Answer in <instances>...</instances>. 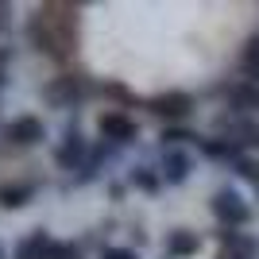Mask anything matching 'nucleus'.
I'll return each mask as SVG.
<instances>
[{"label":"nucleus","instance_id":"nucleus-14","mask_svg":"<svg viewBox=\"0 0 259 259\" xmlns=\"http://www.w3.org/2000/svg\"><path fill=\"white\" fill-rule=\"evenodd\" d=\"M51 240H54V236H47L43 228H35V232H27V236L12 248V259H43L47 248H51Z\"/></svg>","mask_w":259,"mask_h":259},{"label":"nucleus","instance_id":"nucleus-16","mask_svg":"<svg viewBox=\"0 0 259 259\" xmlns=\"http://www.w3.org/2000/svg\"><path fill=\"white\" fill-rule=\"evenodd\" d=\"M128 182L136 186V190H143V194H159L162 190V174L155 170V166H147V162H140V166L128 170Z\"/></svg>","mask_w":259,"mask_h":259},{"label":"nucleus","instance_id":"nucleus-2","mask_svg":"<svg viewBox=\"0 0 259 259\" xmlns=\"http://www.w3.org/2000/svg\"><path fill=\"white\" fill-rule=\"evenodd\" d=\"M85 97H89V77H81V74H58L43 85V101L51 108H62V112L77 108Z\"/></svg>","mask_w":259,"mask_h":259},{"label":"nucleus","instance_id":"nucleus-19","mask_svg":"<svg viewBox=\"0 0 259 259\" xmlns=\"http://www.w3.org/2000/svg\"><path fill=\"white\" fill-rule=\"evenodd\" d=\"M43 259H77V248L74 244H62V240H51V248H47Z\"/></svg>","mask_w":259,"mask_h":259},{"label":"nucleus","instance_id":"nucleus-17","mask_svg":"<svg viewBox=\"0 0 259 259\" xmlns=\"http://www.w3.org/2000/svg\"><path fill=\"white\" fill-rule=\"evenodd\" d=\"M159 140H162V147H182V143H201L205 136H197V132H190V128H174V124H166V128L159 132Z\"/></svg>","mask_w":259,"mask_h":259},{"label":"nucleus","instance_id":"nucleus-12","mask_svg":"<svg viewBox=\"0 0 259 259\" xmlns=\"http://www.w3.org/2000/svg\"><path fill=\"white\" fill-rule=\"evenodd\" d=\"M197 147H201V155L213 159V162H232V166H236V162L244 159V151H240L236 143H228L225 136H209V140H201Z\"/></svg>","mask_w":259,"mask_h":259},{"label":"nucleus","instance_id":"nucleus-23","mask_svg":"<svg viewBox=\"0 0 259 259\" xmlns=\"http://www.w3.org/2000/svg\"><path fill=\"white\" fill-rule=\"evenodd\" d=\"M8 12H12L8 4H0V31H4V27H8Z\"/></svg>","mask_w":259,"mask_h":259},{"label":"nucleus","instance_id":"nucleus-13","mask_svg":"<svg viewBox=\"0 0 259 259\" xmlns=\"http://www.w3.org/2000/svg\"><path fill=\"white\" fill-rule=\"evenodd\" d=\"M39 194V182H4L0 186V209H23Z\"/></svg>","mask_w":259,"mask_h":259},{"label":"nucleus","instance_id":"nucleus-22","mask_svg":"<svg viewBox=\"0 0 259 259\" xmlns=\"http://www.w3.org/2000/svg\"><path fill=\"white\" fill-rule=\"evenodd\" d=\"M101 259H140V255H136L132 248H105V251H101Z\"/></svg>","mask_w":259,"mask_h":259},{"label":"nucleus","instance_id":"nucleus-7","mask_svg":"<svg viewBox=\"0 0 259 259\" xmlns=\"http://www.w3.org/2000/svg\"><path fill=\"white\" fill-rule=\"evenodd\" d=\"M97 132H101V140H108L112 147H120V143H132L136 136H140L136 120H132L128 112H120V108H112V112H101Z\"/></svg>","mask_w":259,"mask_h":259},{"label":"nucleus","instance_id":"nucleus-4","mask_svg":"<svg viewBox=\"0 0 259 259\" xmlns=\"http://www.w3.org/2000/svg\"><path fill=\"white\" fill-rule=\"evenodd\" d=\"M54 162H58L62 170H81V166L89 162V140L81 136L77 124H66L62 143L54 147Z\"/></svg>","mask_w":259,"mask_h":259},{"label":"nucleus","instance_id":"nucleus-9","mask_svg":"<svg viewBox=\"0 0 259 259\" xmlns=\"http://www.w3.org/2000/svg\"><path fill=\"white\" fill-rule=\"evenodd\" d=\"M225 97H228L232 116H255V112H259V85H255V81H248V77L225 85Z\"/></svg>","mask_w":259,"mask_h":259},{"label":"nucleus","instance_id":"nucleus-15","mask_svg":"<svg viewBox=\"0 0 259 259\" xmlns=\"http://www.w3.org/2000/svg\"><path fill=\"white\" fill-rule=\"evenodd\" d=\"M221 244H225V251L244 255V259H255L259 255V240L244 236V232H236V228H221Z\"/></svg>","mask_w":259,"mask_h":259},{"label":"nucleus","instance_id":"nucleus-25","mask_svg":"<svg viewBox=\"0 0 259 259\" xmlns=\"http://www.w3.org/2000/svg\"><path fill=\"white\" fill-rule=\"evenodd\" d=\"M0 259H4V248H0Z\"/></svg>","mask_w":259,"mask_h":259},{"label":"nucleus","instance_id":"nucleus-11","mask_svg":"<svg viewBox=\"0 0 259 259\" xmlns=\"http://www.w3.org/2000/svg\"><path fill=\"white\" fill-rule=\"evenodd\" d=\"M201 251V236L190 232V228H174L166 232V259H190Z\"/></svg>","mask_w":259,"mask_h":259},{"label":"nucleus","instance_id":"nucleus-6","mask_svg":"<svg viewBox=\"0 0 259 259\" xmlns=\"http://www.w3.org/2000/svg\"><path fill=\"white\" fill-rule=\"evenodd\" d=\"M217 136H225L228 143L244 147H259V120L255 116H221L217 120Z\"/></svg>","mask_w":259,"mask_h":259},{"label":"nucleus","instance_id":"nucleus-8","mask_svg":"<svg viewBox=\"0 0 259 259\" xmlns=\"http://www.w3.org/2000/svg\"><path fill=\"white\" fill-rule=\"evenodd\" d=\"M4 140L16 143V147H35V143H43L47 140V128H43V120L39 116H16L4 124Z\"/></svg>","mask_w":259,"mask_h":259},{"label":"nucleus","instance_id":"nucleus-10","mask_svg":"<svg viewBox=\"0 0 259 259\" xmlns=\"http://www.w3.org/2000/svg\"><path fill=\"white\" fill-rule=\"evenodd\" d=\"M190 170H194L190 151H182V147H162L159 174H162V182H166V186H182L186 178H190Z\"/></svg>","mask_w":259,"mask_h":259},{"label":"nucleus","instance_id":"nucleus-21","mask_svg":"<svg viewBox=\"0 0 259 259\" xmlns=\"http://www.w3.org/2000/svg\"><path fill=\"white\" fill-rule=\"evenodd\" d=\"M236 170L244 174L248 182H255V186H259V162H255V159H240V162H236Z\"/></svg>","mask_w":259,"mask_h":259},{"label":"nucleus","instance_id":"nucleus-20","mask_svg":"<svg viewBox=\"0 0 259 259\" xmlns=\"http://www.w3.org/2000/svg\"><path fill=\"white\" fill-rule=\"evenodd\" d=\"M12 58H16V51H12V47H0V89L8 85V77H12Z\"/></svg>","mask_w":259,"mask_h":259},{"label":"nucleus","instance_id":"nucleus-18","mask_svg":"<svg viewBox=\"0 0 259 259\" xmlns=\"http://www.w3.org/2000/svg\"><path fill=\"white\" fill-rule=\"evenodd\" d=\"M240 66H244L248 81H255V85H259V35H251V39H248L244 54H240Z\"/></svg>","mask_w":259,"mask_h":259},{"label":"nucleus","instance_id":"nucleus-5","mask_svg":"<svg viewBox=\"0 0 259 259\" xmlns=\"http://www.w3.org/2000/svg\"><path fill=\"white\" fill-rule=\"evenodd\" d=\"M147 112H155V116L166 120V124H178V120H186L190 112H194V97L182 93V89L155 93V97H147Z\"/></svg>","mask_w":259,"mask_h":259},{"label":"nucleus","instance_id":"nucleus-1","mask_svg":"<svg viewBox=\"0 0 259 259\" xmlns=\"http://www.w3.org/2000/svg\"><path fill=\"white\" fill-rule=\"evenodd\" d=\"M54 4H47V8H35L31 16H27V27H23V35H27V43L35 47L39 54H47V58H54V62H62L66 54H70V35L58 31V16H54Z\"/></svg>","mask_w":259,"mask_h":259},{"label":"nucleus","instance_id":"nucleus-3","mask_svg":"<svg viewBox=\"0 0 259 259\" xmlns=\"http://www.w3.org/2000/svg\"><path fill=\"white\" fill-rule=\"evenodd\" d=\"M209 209H213V217L225 228H244L251 221V205L244 201L240 190H232V186H221L213 194V201H209Z\"/></svg>","mask_w":259,"mask_h":259},{"label":"nucleus","instance_id":"nucleus-24","mask_svg":"<svg viewBox=\"0 0 259 259\" xmlns=\"http://www.w3.org/2000/svg\"><path fill=\"white\" fill-rule=\"evenodd\" d=\"M221 259H244V255H232V251H221Z\"/></svg>","mask_w":259,"mask_h":259}]
</instances>
